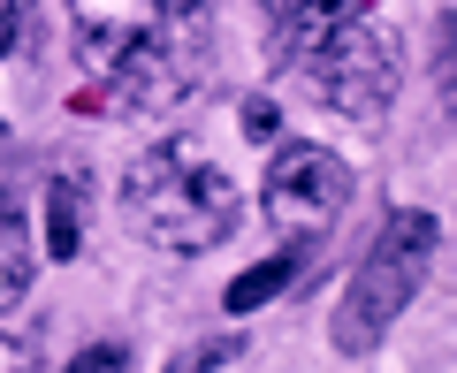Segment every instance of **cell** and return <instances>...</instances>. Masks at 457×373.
<instances>
[{"instance_id":"cell-10","label":"cell","mask_w":457,"mask_h":373,"mask_svg":"<svg viewBox=\"0 0 457 373\" xmlns=\"http://www.w3.org/2000/svg\"><path fill=\"white\" fill-rule=\"evenodd\" d=\"M114 366H122V343H84L69 358V373H114Z\"/></svg>"},{"instance_id":"cell-2","label":"cell","mask_w":457,"mask_h":373,"mask_svg":"<svg viewBox=\"0 0 457 373\" xmlns=\"http://www.w3.org/2000/svg\"><path fill=\"white\" fill-rule=\"evenodd\" d=\"M435 244H442V221L427 206H396L389 221L374 228L366 260L351 267V282H343V297H336V320H328V343H336L343 358H374L381 351V336H389V327L404 320V305L420 297Z\"/></svg>"},{"instance_id":"cell-1","label":"cell","mask_w":457,"mask_h":373,"mask_svg":"<svg viewBox=\"0 0 457 373\" xmlns=\"http://www.w3.org/2000/svg\"><path fill=\"white\" fill-rule=\"evenodd\" d=\"M122 213L137 221V236L161 244V252H213V244L237 228V183L228 168H213V153L191 130L161 137L130 161L122 176Z\"/></svg>"},{"instance_id":"cell-4","label":"cell","mask_w":457,"mask_h":373,"mask_svg":"<svg viewBox=\"0 0 457 373\" xmlns=\"http://www.w3.org/2000/svg\"><path fill=\"white\" fill-rule=\"evenodd\" d=\"M260 206H267V221L282 236H328L343 221V206H351V168L328 145H275Z\"/></svg>"},{"instance_id":"cell-3","label":"cell","mask_w":457,"mask_h":373,"mask_svg":"<svg viewBox=\"0 0 457 373\" xmlns=\"http://www.w3.org/2000/svg\"><path fill=\"white\" fill-rule=\"evenodd\" d=\"M305 77H312V92H320L336 114L381 122L389 99L404 92V38H396V23L381 16V8H366L359 23H343V31L305 62Z\"/></svg>"},{"instance_id":"cell-6","label":"cell","mask_w":457,"mask_h":373,"mask_svg":"<svg viewBox=\"0 0 457 373\" xmlns=\"http://www.w3.org/2000/svg\"><path fill=\"white\" fill-rule=\"evenodd\" d=\"M84 206H92L84 168H54V176H46V244H38L54 267H69L84 252Z\"/></svg>"},{"instance_id":"cell-11","label":"cell","mask_w":457,"mask_h":373,"mask_svg":"<svg viewBox=\"0 0 457 373\" xmlns=\"http://www.w3.org/2000/svg\"><path fill=\"white\" fill-rule=\"evenodd\" d=\"M16 38H23V0H0V62H8Z\"/></svg>"},{"instance_id":"cell-9","label":"cell","mask_w":457,"mask_h":373,"mask_svg":"<svg viewBox=\"0 0 457 373\" xmlns=\"http://www.w3.org/2000/svg\"><path fill=\"white\" fill-rule=\"evenodd\" d=\"M228 358H245V336H221V343H198L183 358V373H206V366H228Z\"/></svg>"},{"instance_id":"cell-7","label":"cell","mask_w":457,"mask_h":373,"mask_svg":"<svg viewBox=\"0 0 457 373\" xmlns=\"http://www.w3.org/2000/svg\"><path fill=\"white\" fill-rule=\"evenodd\" d=\"M297 267H305V236H290L282 252H267V260H252L245 275H237V282L221 290V305H228V312H260V305H275V297H282V290L297 282Z\"/></svg>"},{"instance_id":"cell-5","label":"cell","mask_w":457,"mask_h":373,"mask_svg":"<svg viewBox=\"0 0 457 373\" xmlns=\"http://www.w3.org/2000/svg\"><path fill=\"white\" fill-rule=\"evenodd\" d=\"M38 275V244H31V191L0 183V320H16Z\"/></svg>"},{"instance_id":"cell-8","label":"cell","mask_w":457,"mask_h":373,"mask_svg":"<svg viewBox=\"0 0 457 373\" xmlns=\"http://www.w3.org/2000/svg\"><path fill=\"white\" fill-rule=\"evenodd\" d=\"M275 130H282L275 99H260V92H252V99H245V137H252V145H275Z\"/></svg>"}]
</instances>
